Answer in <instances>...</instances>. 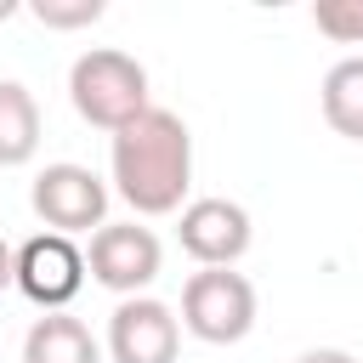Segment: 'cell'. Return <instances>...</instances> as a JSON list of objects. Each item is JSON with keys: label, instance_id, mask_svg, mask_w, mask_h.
Listing matches in <instances>:
<instances>
[{"label": "cell", "instance_id": "cell-10", "mask_svg": "<svg viewBox=\"0 0 363 363\" xmlns=\"http://www.w3.org/2000/svg\"><path fill=\"white\" fill-rule=\"evenodd\" d=\"M34 147H40V108H34V91L17 85V79H0V170L28 164Z\"/></svg>", "mask_w": 363, "mask_h": 363}, {"label": "cell", "instance_id": "cell-4", "mask_svg": "<svg viewBox=\"0 0 363 363\" xmlns=\"http://www.w3.org/2000/svg\"><path fill=\"white\" fill-rule=\"evenodd\" d=\"M28 204H34V216H40L51 233H62V238L108 227V221H102V216H108V187H102V176L85 170V164H45V170L34 176Z\"/></svg>", "mask_w": 363, "mask_h": 363}, {"label": "cell", "instance_id": "cell-3", "mask_svg": "<svg viewBox=\"0 0 363 363\" xmlns=\"http://www.w3.org/2000/svg\"><path fill=\"white\" fill-rule=\"evenodd\" d=\"M182 329L204 346H233L255 329V284L233 267H204L182 284Z\"/></svg>", "mask_w": 363, "mask_h": 363}, {"label": "cell", "instance_id": "cell-9", "mask_svg": "<svg viewBox=\"0 0 363 363\" xmlns=\"http://www.w3.org/2000/svg\"><path fill=\"white\" fill-rule=\"evenodd\" d=\"M23 363H102V346L91 340V329L68 312H45L34 318V329L23 335Z\"/></svg>", "mask_w": 363, "mask_h": 363}, {"label": "cell", "instance_id": "cell-5", "mask_svg": "<svg viewBox=\"0 0 363 363\" xmlns=\"http://www.w3.org/2000/svg\"><path fill=\"white\" fill-rule=\"evenodd\" d=\"M159 261H164L159 238H153L147 227H136V221H108V227H96V233H91V250H85L91 278H96L102 289L125 295V301L142 295V289L159 278Z\"/></svg>", "mask_w": 363, "mask_h": 363}, {"label": "cell", "instance_id": "cell-7", "mask_svg": "<svg viewBox=\"0 0 363 363\" xmlns=\"http://www.w3.org/2000/svg\"><path fill=\"white\" fill-rule=\"evenodd\" d=\"M176 346H182V323L164 301L130 295L113 306V318H108V357L113 363H176Z\"/></svg>", "mask_w": 363, "mask_h": 363}, {"label": "cell", "instance_id": "cell-13", "mask_svg": "<svg viewBox=\"0 0 363 363\" xmlns=\"http://www.w3.org/2000/svg\"><path fill=\"white\" fill-rule=\"evenodd\" d=\"M34 17H40L45 28H85V23H96V17H102V0H74V6L40 0V6H34Z\"/></svg>", "mask_w": 363, "mask_h": 363}, {"label": "cell", "instance_id": "cell-11", "mask_svg": "<svg viewBox=\"0 0 363 363\" xmlns=\"http://www.w3.org/2000/svg\"><path fill=\"white\" fill-rule=\"evenodd\" d=\"M323 119L346 142H363V57H340L323 74Z\"/></svg>", "mask_w": 363, "mask_h": 363}, {"label": "cell", "instance_id": "cell-6", "mask_svg": "<svg viewBox=\"0 0 363 363\" xmlns=\"http://www.w3.org/2000/svg\"><path fill=\"white\" fill-rule=\"evenodd\" d=\"M85 250L62 233H34L23 250H17V289L40 306V312H62L79 284H85Z\"/></svg>", "mask_w": 363, "mask_h": 363}, {"label": "cell", "instance_id": "cell-8", "mask_svg": "<svg viewBox=\"0 0 363 363\" xmlns=\"http://www.w3.org/2000/svg\"><path fill=\"white\" fill-rule=\"evenodd\" d=\"M182 250L199 267H233L250 250V210L233 199H193L182 210Z\"/></svg>", "mask_w": 363, "mask_h": 363}, {"label": "cell", "instance_id": "cell-1", "mask_svg": "<svg viewBox=\"0 0 363 363\" xmlns=\"http://www.w3.org/2000/svg\"><path fill=\"white\" fill-rule=\"evenodd\" d=\"M193 187V136L182 113L147 108L136 125L113 136V193L136 216H170L182 210Z\"/></svg>", "mask_w": 363, "mask_h": 363}, {"label": "cell", "instance_id": "cell-14", "mask_svg": "<svg viewBox=\"0 0 363 363\" xmlns=\"http://www.w3.org/2000/svg\"><path fill=\"white\" fill-rule=\"evenodd\" d=\"M295 363H357L352 352H335V346H318V352H301Z\"/></svg>", "mask_w": 363, "mask_h": 363}, {"label": "cell", "instance_id": "cell-15", "mask_svg": "<svg viewBox=\"0 0 363 363\" xmlns=\"http://www.w3.org/2000/svg\"><path fill=\"white\" fill-rule=\"evenodd\" d=\"M6 284H17V250L0 238V289H6Z\"/></svg>", "mask_w": 363, "mask_h": 363}, {"label": "cell", "instance_id": "cell-2", "mask_svg": "<svg viewBox=\"0 0 363 363\" xmlns=\"http://www.w3.org/2000/svg\"><path fill=\"white\" fill-rule=\"evenodd\" d=\"M68 102H74V113L85 119V125H96V130H125V125H136L153 102H147V68L136 62V57H125V51H113V45H91L85 57H74V68H68Z\"/></svg>", "mask_w": 363, "mask_h": 363}, {"label": "cell", "instance_id": "cell-16", "mask_svg": "<svg viewBox=\"0 0 363 363\" xmlns=\"http://www.w3.org/2000/svg\"><path fill=\"white\" fill-rule=\"evenodd\" d=\"M6 17H17V6H11V0H0V23H6Z\"/></svg>", "mask_w": 363, "mask_h": 363}, {"label": "cell", "instance_id": "cell-12", "mask_svg": "<svg viewBox=\"0 0 363 363\" xmlns=\"http://www.w3.org/2000/svg\"><path fill=\"white\" fill-rule=\"evenodd\" d=\"M312 23H318V34H329L340 45H363V0H323L312 11Z\"/></svg>", "mask_w": 363, "mask_h": 363}]
</instances>
